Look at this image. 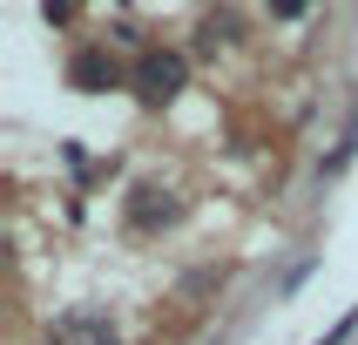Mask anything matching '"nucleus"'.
Wrapping results in <instances>:
<instances>
[{"label":"nucleus","mask_w":358,"mask_h":345,"mask_svg":"<svg viewBox=\"0 0 358 345\" xmlns=\"http://www.w3.org/2000/svg\"><path fill=\"white\" fill-rule=\"evenodd\" d=\"M176 217H182V197H169L156 183H136V190H129V223H136V230H169Z\"/></svg>","instance_id":"obj_3"},{"label":"nucleus","mask_w":358,"mask_h":345,"mask_svg":"<svg viewBox=\"0 0 358 345\" xmlns=\"http://www.w3.org/2000/svg\"><path fill=\"white\" fill-rule=\"evenodd\" d=\"M129 88H136L149 108H169V101L189 88V55H182V48H142L136 68H129Z\"/></svg>","instance_id":"obj_1"},{"label":"nucleus","mask_w":358,"mask_h":345,"mask_svg":"<svg viewBox=\"0 0 358 345\" xmlns=\"http://www.w3.org/2000/svg\"><path fill=\"white\" fill-rule=\"evenodd\" d=\"M122 61L108 55V48H101V41H88V48H75V55H68V88H75V95H108V88H122Z\"/></svg>","instance_id":"obj_2"},{"label":"nucleus","mask_w":358,"mask_h":345,"mask_svg":"<svg viewBox=\"0 0 358 345\" xmlns=\"http://www.w3.org/2000/svg\"><path fill=\"white\" fill-rule=\"evenodd\" d=\"M264 7H271V20H304L311 14V0H264Z\"/></svg>","instance_id":"obj_6"},{"label":"nucleus","mask_w":358,"mask_h":345,"mask_svg":"<svg viewBox=\"0 0 358 345\" xmlns=\"http://www.w3.org/2000/svg\"><path fill=\"white\" fill-rule=\"evenodd\" d=\"M55 345H115V325L101 311H75V318L55 325Z\"/></svg>","instance_id":"obj_4"},{"label":"nucleus","mask_w":358,"mask_h":345,"mask_svg":"<svg viewBox=\"0 0 358 345\" xmlns=\"http://www.w3.org/2000/svg\"><path fill=\"white\" fill-rule=\"evenodd\" d=\"M41 20H48V27H68V20H75V0H41Z\"/></svg>","instance_id":"obj_5"}]
</instances>
